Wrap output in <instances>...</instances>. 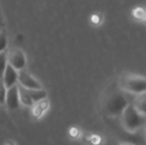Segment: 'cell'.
<instances>
[{"label":"cell","mask_w":146,"mask_h":145,"mask_svg":"<svg viewBox=\"0 0 146 145\" xmlns=\"http://www.w3.org/2000/svg\"><path fill=\"white\" fill-rule=\"evenodd\" d=\"M120 117L122 127L128 133H137L145 126L146 115L139 112L131 103L125 108Z\"/></svg>","instance_id":"6da1fadb"},{"label":"cell","mask_w":146,"mask_h":145,"mask_svg":"<svg viewBox=\"0 0 146 145\" xmlns=\"http://www.w3.org/2000/svg\"><path fill=\"white\" fill-rule=\"evenodd\" d=\"M128 103H130L123 91L114 90L106 97L104 109L105 114L110 117H120Z\"/></svg>","instance_id":"7a4b0ae2"},{"label":"cell","mask_w":146,"mask_h":145,"mask_svg":"<svg viewBox=\"0 0 146 145\" xmlns=\"http://www.w3.org/2000/svg\"><path fill=\"white\" fill-rule=\"evenodd\" d=\"M120 88L121 91L139 95L146 91V80L145 78L138 74H126L122 76L119 82Z\"/></svg>","instance_id":"3957f363"},{"label":"cell","mask_w":146,"mask_h":145,"mask_svg":"<svg viewBox=\"0 0 146 145\" xmlns=\"http://www.w3.org/2000/svg\"><path fill=\"white\" fill-rule=\"evenodd\" d=\"M7 62L17 71L24 69L27 64L25 53L21 49L13 47L7 51Z\"/></svg>","instance_id":"277c9868"},{"label":"cell","mask_w":146,"mask_h":145,"mask_svg":"<svg viewBox=\"0 0 146 145\" xmlns=\"http://www.w3.org/2000/svg\"><path fill=\"white\" fill-rule=\"evenodd\" d=\"M17 84L26 89H41L42 85L33 76L24 69L18 71V80Z\"/></svg>","instance_id":"5b68a950"},{"label":"cell","mask_w":146,"mask_h":145,"mask_svg":"<svg viewBox=\"0 0 146 145\" xmlns=\"http://www.w3.org/2000/svg\"><path fill=\"white\" fill-rule=\"evenodd\" d=\"M4 104L6 105L7 109L10 111H14L19 108L20 101H19L17 84L7 89Z\"/></svg>","instance_id":"8992f818"},{"label":"cell","mask_w":146,"mask_h":145,"mask_svg":"<svg viewBox=\"0 0 146 145\" xmlns=\"http://www.w3.org/2000/svg\"><path fill=\"white\" fill-rule=\"evenodd\" d=\"M2 80L7 89L16 85L18 80V71L15 70L9 64H7L4 72L3 73Z\"/></svg>","instance_id":"52a82bcc"},{"label":"cell","mask_w":146,"mask_h":145,"mask_svg":"<svg viewBox=\"0 0 146 145\" xmlns=\"http://www.w3.org/2000/svg\"><path fill=\"white\" fill-rule=\"evenodd\" d=\"M50 109V102L47 98L34 103L32 106V115L35 119L42 118Z\"/></svg>","instance_id":"ba28073f"},{"label":"cell","mask_w":146,"mask_h":145,"mask_svg":"<svg viewBox=\"0 0 146 145\" xmlns=\"http://www.w3.org/2000/svg\"><path fill=\"white\" fill-rule=\"evenodd\" d=\"M17 86H18V95H19L20 103H21L23 106H26V107H32L33 104V102L27 91V89L22 87L19 84H17Z\"/></svg>","instance_id":"9c48e42d"},{"label":"cell","mask_w":146,"mask_h":145,"mask_svg":"<svg viewBox=\"0 0 146 145\" xmlns=\"http://www.w3.org/2000/svg\"><path fill=\"white\" fill-rule=\"evenodd\" d=\"M134 108L141 114L146 115V95L145 92L136 95V97L132 103Z\"/></svg>","instance_id":"30bf717a"},{"label":"cell","mask_w":146,"mask_h":145,"mask_svg":"<svg viewBox=\"0 0 146 145\" xmlns=\"http://www.w3.org/2000/svg\"><path fill=\"white\" fill-rule=\"evenodd\" d=\"M27 91H28L33 103L38 101H40L42 99L47 98V91L45 90H44L43 88H41V89H27Z\"/></svg>","instance_id":"8fae6325"},{"label":"cell","mask_w":146,"mask_h":145,"mask_svg":"<svg viewBox=\"0 0 146 145\" xmlns=\"http://www.w3.org/2000/svg\"><path fill=\"white\" fill-rule=\"evenodd\" d=\"M8 64L7 62V50L0 52V79H2L3 73Z\"/></svg>","instance_id":"7c38bea8"},{"label":"cell","mask_w":146,"mask_h":145,"mask_svg":"<svg viewBox=\"0 0 146 145\" xmlns=\"http://www.w3.org/2000/svg\"><path fill=\"white\" fill-rule=\"evenodd\" d=\"M8 46V36L5 29L0 31V52L7 50Z\"/></svg>","instance_id":"4fadbf2b"},{"label":"cell","mask_w":146,"mask_h":145,"mask_svg":"<svg viewBox=\"0 0 146 145\" xmlns=\"http://www.w3.org/2000/svg\"><path fill=\"white\" fill-rule=\"evenodd\" d=\"M6 92H7V88L5 87L3 80L0 79V105H3L4 104Z\"/></svg>","instance_id":"5bb4252c"},{"label":"cell","mask_w":146,"mask_h":145,"mask_svg":"<svg viewBox=\"0 0 146 145\" xmlns=\"http://www.w3.org/2000/svg\"><path fill=\"white\" fill-rule=\"evenodd\" d=\"M133 15L139 19V20H144L145 19V9L143 8H136L134 10H133Z\"/></svg>","instance_id":"9a60e30c"},{"label":"cell","mask_w":146,"mask_h":145,"mask_svg":"<svg viewBox=\"0 0 146 145\" xmlns=\"http://www.w3.org/2000/svg\"><path fill=\"white\" fill-rule=\"evenodd\" d=\"M69 134H70V136H71L72 138H79V137H80V130H79L78 128L73 127V128H71V129H70V131H69Z\"/></svg>","instance_id":"2e32d148"},{"label":"cell","mask_w":146,"mask_h":145,"mask_svg":"<svg viewBox=\"0 0 146 145\" xmlns=\"http://www.w3.org/2000/svg\"><path fill=\"white\" fill-rule=\"evenodd\" d=\"M5 29V21H4V17H3V13L0 5V31Z\"/></svg>","instance_id":"e0dca14e"},{"label":"cell","mask_w":146,"mask_h":145,"mask_svg":"<svg viewBox=\"0 0 146 145\" xmlns=\"http://www.w3.org/2000/svg\"><path fill=\"white\" fill-rule=\"evenodd\" d=\"M4 145H16V144H15L13 141H11V140H10V141H8V142H7V143H6Z\"/></svg>","instance_id":"ac0fdd59"},{"label":"cell","mask_w":146,"mask_h":145,"mask_svg":"<svg viewBox=\"0 0 146 145\" xmlns=\"http://www.w3.org/2000/svg\"><path fill=\"white\" fill-rule=\"evenodd\" d=\"M121 145H133V144H129V143H124V144H121Z\"/></svg>","instance_id":"d6986e66"}]
</instances>
